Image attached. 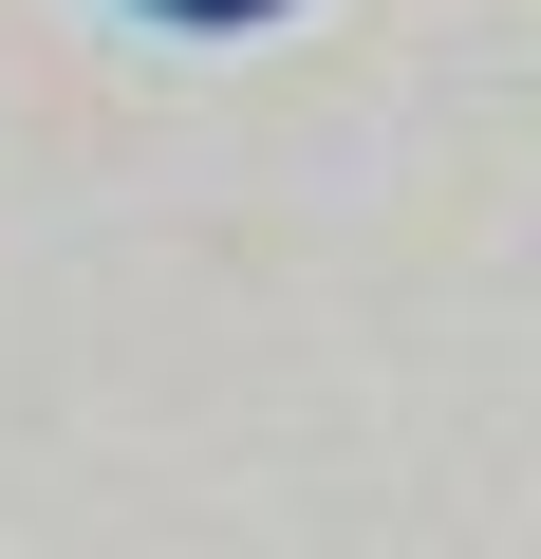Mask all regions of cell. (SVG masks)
I'll use <instances>...</instances> for the list:
<instances>
[{"mask_svg": "<svg viewBox=\"0 0 541 559\" xmlns=\"http://www.w3.org/2000/svg\"><path fill=\"white\" fill-rule=\"evenodd\" d=\"M131 20H205L224 38V20H281V0H131Z\"/></svg>", "mask_w": 541, "mask_h": 559, "instance_id": "obj_1", "label": "cell"}]
</instances>
